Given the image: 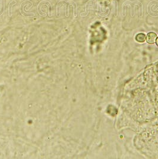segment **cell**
Returning a JSON list of instances; mask_svg holds the SVG:
<instances>
[{
	"label": "cell",
	"mask_w": 158,
	"mask_h": 159,
	"mask_svg": "<svg viewBox=\"0 0 158 159\" xmlns=\"http://www.w3.org/2000/svg\"><path fill=\"white\" fill-rule=\"evenodd\" d=\"M156 38H157V35L156 33L154 32H150L147 34L146 39L149 44H152L156 42Z\"/></svg>",
	"instance_id": "6da1fadb"
},
{
	"label": "cell",
	"mask_w": 158,
	"mask_h": 159,
	"mask_svg": "<svg viewBox=\"0 0 158 159\" xmlns=\"http://www.w3.org/2000/svg\"><path fill=\"white\" fill-rule=\"evenodd\" d=\"M146 35L143 33H140L137 34L135 37V40L137 42H140V43H143L146 40Z\"/></svg>",
	"instance_id": "7a4b0ae2"
},
{
	"label": "cell",
	"mask_w": 158,
	"mask_h": 159,
	"mask_svg": "<svg viewBox=\"0 0 158 159\" xmlns=\"http://www.w3.org/2000/svg\"><path fill=\"white\" fill-rule=\"evenodd\" d=\"M156 44H157V45L158 46V38H156Z\"/></svg>",
	"instance_id": "3957f363"
}]
</instances>
